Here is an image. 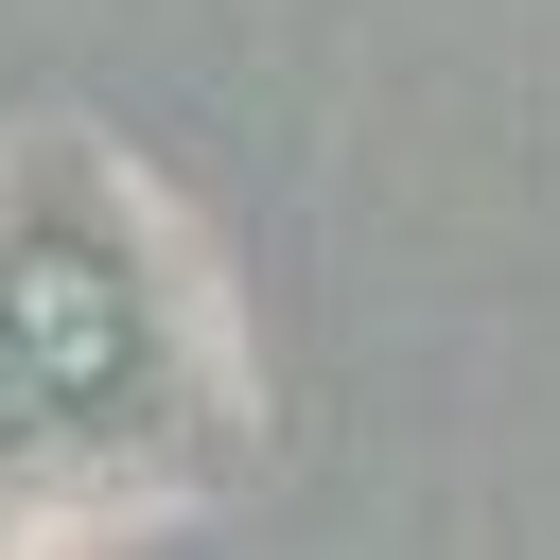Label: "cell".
Segmentation results:
<instances>
[{
	"instance_id": "6da1fadb",
	"label": "cell",
	"mask_w": 560,
	"mask_h": 560,
	"mask_svg": "<svg viewBox=\"0 0 560 560\" xmlns=\"http://www.w3.org/2000/svg\"><path fill=\"white\" fill-rule=\"evenodd\" d=\"M0 332H18L35 385H105V368H122V280H105L88 245H18V262H0Z\"/></svg>"
},
{
	"instance_id": "7a4b0ae2",
	"label": "cell",
	"mask_w": 560,
	"mask_h": 560,
	"mask_svg": "<svg viewBox=\"0 0 560 560\" xmlns=\"http://www.w3.org/2000/svg\"><path fill=\"white\" fill-rule=\"evenodd\" d=\"M18 420H35V368H18V332H0V438H18Z\"/></svg>"
}]
</instances>
